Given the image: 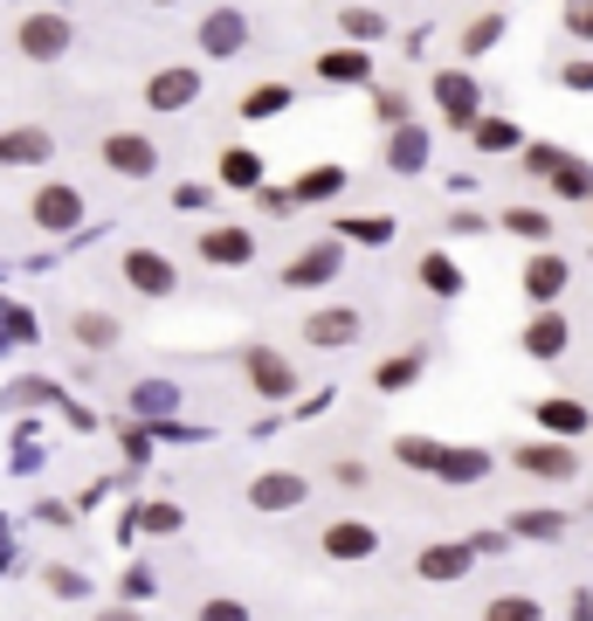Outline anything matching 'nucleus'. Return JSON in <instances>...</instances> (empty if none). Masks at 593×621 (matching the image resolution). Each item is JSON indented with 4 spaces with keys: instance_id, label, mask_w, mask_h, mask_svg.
<instances>
[{
    "instance_id": "10",
    "label": "nucleus",
    "mask_w": 593,
    "mask_h": 621,
    "mask_svg": "<svg viewBox=\"0 0 593 621\" xmlns=\"http://www.w3.org/2000/svg\"><path fill=\"white\" fill-rule=\"evenodd\" d=\"M565 276H573V270H565V255L538 249L531 263H525V297H531V304H552V297L565 291Z\"/></svg>"
},
{
    "instance_id": "35",
    "label": "nucleus",
    "mask_w": 593,
    "mask_h": 621,
    "mask_svg": "<svg viewBox=\"0 0 593 621\" xmlns=\"http://www.w3.org/2000/svg\"><path fill=\"white\" fill-rule=\"evenodd\" d=\"M565 29L580 42H593V0H565Z\"/></svg>"
},
{
    "instance_id": "5",
    "label": "nucleus",
    "mask_w": 593,
    "mask_h": 621,
    "mask_svg": "<svg viewBox=\"0 0 593 621\" xmlns=\"http://www.w3.org/2000/svg\"><path fill=\"white\" fill-rule=\"evenodd\" d=\"M105 166L124 173V179H145V173H160V145H152L145 132H111L105 139Z\"/></svg>"
},
{
    "instance_id": "4",
    "label": "nucleus",
    "mask_w": 593,
    "mask_h": 621,
    "mask_svg": "<svg viewBox=\"0 0 593 621\" xmlns=\"http://www.w3.org/2000/svg\"><path fill=\"white\" fill-rule=\"evenodd\" d=\"M242 367H249V386H255V394H263V401H290V394H297V367H290V359H283V352L255 346V352L242 359Z\"/></svg>"
},
{
    "instance_id": "13",
    "label": "nucleus",
    "mask_w": 593,
    "mask_h": 621,
    "mask_svg": "<svg viewBox=\"0 0 593 621\" xmlns=\"http://www.w3.org/2000/svg\"><path fill=\"white\" fill-rule=\"evenodd\" d=\"M525 352H531V359H559V352H565V318H559V310L538 304V318L525 325Z\"/></svg>"
},
{
    "instance_id": "31",
    "label": "nucleus",
    "mask_w": 593,
    "mask_h": 621,
    "mask_svg": "<svg viewBox=\"0 0 593 621\" xmlns=\"http://www.w3.org/2000/svg\"><path fill=\"white\" fill-rule=\"evenodd\" d=\"M373 118L380 124H407V90H373Z\"/></svg>"
},
{
    "instance_id": "37",
    "label": "nucleus",
    "mask_w": 593,
    "mask_h": 621,
    "mask_svg": "<svg viewBox=\"0 0 593 621\" xmlns=\"http://www.w3.org/2000/svg\"><path fill=\"white\" fill-rule=\"evenodd\" d=\"M518 532H525V538H559V518H552V511H525Z\"/></svg>"
},
{
    "instance_id": "22",
    "label": "nucleus",
    "mask_w": 593,
    "mask_h": 621,
    "mask_svg": "<svg viewBox=\"0 0 593 621\" xmlns=\"http://www.w3.org/2000/svg\"><path fill=\"white\" fill-rule=\"evenodd\" d=\"M76 339L90 352H105V346H118V318L111 310H76Z\"/></svg>"
},
{
    "instance_id": "16",
    "label": "nucleus",
    "mask_w": 593,
    "mask_h": 621,
    "mask_svg": "<svg viewBox=\"0 0 593 621\" xmlns=\"http://www.w3.org/2000/svg\"><path fill=\"white\" fill-rule=\"evenodd\" d=\"M318 76H325V84H366L373 56H366V48H331V56H318Z\"/></svg>"
},
{
    "instance_id": "2",
    "label": "nucleus",
    "mask_w": 593,
    "mask_h": 621,
    "mask_svg": "<svg viewBox=\"0 0 593 621\" xmlns=\"http://www.w3.org/2000/svg\"><path fill=\"white\" fill-rule=\"evenodd\" d=\"M339 270H345V249H339V242H311V249H297V255H290L283 283H290V291H318V283H331Z\"/></svg>"
},
{
    "instance_id": "19",
    "label": "nucleus",
    "mask_w": 593,
    "mask_h": 621,
    "mask_svg": "<svg viewBox=\"0 0 593 621\" xmlns=\"http://www.w3.org/2000/svg\"><path fill=\"white\" fill-rule=\"evenodd\" d=\"M428 160V132H415V124H394V145H386V166L394 173H415Z\"/></svg>"
},
{
    "instance_id": "3",
    "label": "nucleus",
    "mask_w": 593,
    "mask_h": 621,
    "mask_svg": "<svg viewBox=\"0 0 593 621\" xmlns=\"http://www.w3.org/2000/svg\"><path fill=\"white\" fill-rule=\"evenodd\" d=\"M29 215H35V228L63 236V228H76V221H84V194H76V187H63V179H48V187H35Z\"/></svg>"
},
{
    "instance_id": "40",
    "label": "nucleus",
    "mask_w": 593,
    "mask_h": 621,
    "mask_svg": "<svg viewBox=\"0 0 593 621\" xmlns=\"http://www.w3.org/2000/svg\"><path fill=\"white\" fill-rule=\"evenodd\" d=\"M200 621H249V608L242 601H208V608H200Z\"/></svg>"
},
{
    "instance_id": "36",
    "label": "nucleus",
    "mask_w": 593,
    "mask_h": 621,
    "mask_svg": "<svg viewBox=\"0 0 593 621\" xmlns=\"http://www.w3.org/2000/svg\"><path fill=\"white\" fill-rule=\"evenodd\" d=\"M380 29H386L380 14H366V8H345V35H359V42H373Z\"/></svg>"
},
{
    "instance_id": "15",
    "label": "nucleus",
    "mask_w": 593,
    "mask_h": 621,
    "mask_svg": "<svg viewBox=\"0 0 593 621\" xmlns=\"http://www.w3.org/2000/svg\"><path fill=\"white\" fill-rule=\"evenodd\" d=\"M200 255H208V263H249L255 236L249 228H208V236H200Z\"/></svg>"
},
{
    "instance_id": "20",
    "label": "nucleus",
    "mask_w": 593,
    "mask_h": 621,
    "mask_svg": "<svg viewBox=\"0 0 593 621\" xmlns=\"http://www.w3.org/2000/svg\"><path fill=\"white\" fill-rule=\"evenodd\" d=\"M48 160V132H8L0 139V166H42Z\"/></svg>"
},
{
    "instance_id": "41",
    "label": "nucleus",
    "mask_w": 593,
    "mask_h": 621,
    "mask_svg": "<svg viewBox=\"0 0 593 621\" xmlns=\"http://www.w3.org/2000/svg\"><path fill=\"white\" fill-rule=\"evenodd\" d=\"M565 84H573V90H593V63H573V69H565Z\"/></svg>"
},
{
    "instance_id": "23",
    "label": "nucleus",
    "mask_w": 593,
    "mask_h": 621,
    "mask_svg": "<svg viewBox=\"0 0 593 621\" xmlns=\"http://www.w3.org/2000/svg\"><path fill=\"white\" fill-rule=\"evenodd\" d=\"M470 566V546H428L421 553V580H455Z\"/></svg>"
},
{
    "instance_id": "39",
    "label": "nucleus",
    "mask_w": 593,
    "mask_h": 621,
    "mask_svg": "<svg viewBox=\"0 0 593 621\" xmlns=\"http://www.w3.org/2000/svg\"><path fill=\"white\" fill-rule=\"evenodd\" d=\"M525 160H531V173H559V166H565V152H559V145H531Z\"/></svg>"
},
{
    "instance_id": "25",
    "label": "nucleus",
    "mask_w": 593,
    "mask_h": 621,
    "mask_svg": "<svg viewBox=\"0 0 593 621\" xmlns=\"http://www.w3.org/2000/svg\"><path fill=\"white\" fill-rule=\"evenodd\" d=\"M538 422H546L552 435H580V428H586V407H573V401H546V407H538Z\"/></svg>"
},
{
    "instance_id": "8",
    "label": "nucleus",
    "mask_w": 593,
    "mask_h": 621,
    "mask_svg": "<svg viewBox=\"0 0 593 621\" xmlns=\"http://www.w3.org/2000/svg\"><path fill=\"white\" fill-rule=\"evenodd\" d=\"M435 103H442V118L449 124H476V84H470V76H462V69H442V76H435Z\"/></svg>"
},
{
    "instance_id": "29",
    "label": "nucleus",
    "mask_w": 593,
    "mask_h": 621,
    "mask_svg": "<svg viewBox=\"0 0 593 621\" xmlns=\"http://www.w3.org/2000/svg\"><path fill=\"white\" fill-rule=\"evenodd\" d=\"M415 373H421V352H400V359H386V367H380V386H386V394H400Z\"/></svg>"
},
{
    "instance_id": "28",
    "label": "nucleus",
    "mask_w": 593,
    "mask_h": 621,
    "mask_svg": "<svg viewBox=\"0 0 593 621\" xmlns=\"http://www.w3.org/2000/svg\"><path fill=\"white\" fill-rule=\"evenodd\" d=\"M339 187H345V173L339 166H318V173L297 179V200H325V194H339Z\"/></svg>"
},
{
    "instance_id": "32",
    "label": "nucleus",
    "mask_w": 593,
    "mask_h": 621,
    "mask_svg": "<svg viewBox=\"0 0 593 621\" xmlns=\"http://www.w3.org/2000/svg\"><path fill=\"white\" fill-rule=\"evenodd\" d=\"M345 236H359V242H386V236H394V221H386V215H352Z\"/></svg>"
},
{
    "instance_id": "33",
    "label": "nucleus",
    "mask_w": 593,
    "mask_h": 621,
    "mask_svg": "<svg viewBox=\"0 0 593 621\" xmlns=\"http://www.w3.org/2000/svg\"><path fill=\"white\" fill-rule=\"evenodd\" d=\"M504 29H497V14H483V21H470V29H462V48H470V56H483L490 42H497Z\"/></svg>"
},
{
    "instance_id": "34",
    "label": "nucleus",
    "mask_w": 593,
    "mask_h": 621,
    "mask_svg": "<svg viewBox=\"0 0 593 621\" xmlns=\"http://www.w3.org/2000/svg\"><path fill=\"white\" fill-rule=\"evenodd\" d=\"M400 462H415V470H435V462H442V449L421 443V435H407V443H400Z\"/></svg>"
},
{
    "instance_id": "14",
    "label": "nucleus",
    "mask_w": 593,
    "mask_h": 621,
    "mask_svg": "<svg viewBox=\"0 0 593 621\" xmlns=\"http://www.w3.org/2000/svg\"><path fill=\"white\" fill-rule=\"evenodd\" d=\"M518 462H525L531 477H573V470H580V456L565 449V443H525Z\"/></svg>"
},
{
    "instance_id": "6",
    "label": "nucleus",
    "mask_w": 593,
    "mask_h": 621,
    "mask_svg": "<svg viewBox=\"0 0 593 621\" xmlns=\"http://www.w3.org/2000/svg\"><path fill=\"white\" fill-rule=\"evenodd\" d=\"M304 498H311V483H304L297 470H263V477L249 483V504L255 511H297Z\"/></svg>"
},
{
    "instance_id": "11",
    "label": "nucleus",
    "mask_w": 593,
    "mask_h": 621,
    "mask_svg": "<svg viewBox=\"0 0 593 621\" xmlns=\"http://www.w3.org/2000/svg\"><path fill=\"white\" fill-rule=\"evenodd\" d=\"M304 339H311V346H352L359 339V310H345V304L311 310V318H304Z\"/></svg>"
},
{
    "instance_id": "42",
    "label": "nucleus",
    "mask_w": 593,
    "mask_h": 621,
    "mask_svg": "<svg viewBox=\"0 0 593 621\" xmlns=\"http://www.w3.org/2000/svg\"><path fill=\"white\" fill-rule=\"evenodd\" d=\"M97 621H139V614H124V608H111V614H97Z\"/></svg>"
},
{
    "instance_id": "26",
    "label": "nucleus",
    "mask_w": 593,
    "mask_h": 621,
    "mask_svg": "<svg viewBox=\"0 0 593 621\" xmlns=\"http://www.w3.org/2000/svg\"><path fill=\"white\" fill-rule=\"evenodd\" d=\"M483 621H538V601L531 593H497V601L483 608Z\"/></svg>"
},
{
    "instance_id": "30",
    "label": "nucleus",
    "mask_w": 593,
    "mask_h": 621,
    "mask_svg": "<svg viewBox=\"0 0 593 621\" xmlns=\"http://www.w3.org/2000/svg\"><path fill=\"white\" fill-rule=\"evenodd\" d=\"M470 132H476V145H483V152H504V145H518V132H510L504 118H476Z\"/></svg>"
},
{
    "instance_id": "17",
    "label": "nucleus",
    "mask_w": 593,
    "mask_h": 621,
    "mask_svg": "<svg viewBox=\"0 0 593 621\" xmlns=\"http://www.w3.org/2000/svg\"><path fill=\"white\" fill-rule=\"evenodd\" d=\"M415 276H421V291H435V297H455V291H462V270L449 263L442 249H428L421 263H415Z\"/></svg>"
},
{
    "instance_id": "1",
    "label": "nucleus",
    "mask_w": 593,
    "mask_h": 621,
    "mask_svg": "<svg viewBox=\"0 0 593 621\" xmlns=\"http://www.w3.org/2000/svg\"><path fill=\"white\" fill-rule=\"evenodd\" d=\"M69 42H76V29L63 14H21V29H14V48L29 63H56V56H69Z\"/></svg>"
},
{
    "instance_id": "27",
    "label": "nucleus",
    "mask_w": 593,
    "mask_h": 621,
    "mask_svg": "<svg viewBox=\"0 0 593 621\" xmlns=\"http://www.w3.org/2000/svg\"><path fill=\"white\" fill-rule=\"evenodd\" d=\"M504 228H510V236H525V242H546V236H552V221L538 215V207H510Z\"/></svg>"
},
{
    "instance_id": "38",
    "label": "nucleus",
    "mask_w": 593,
    "mask_h": 621,
    "mask_svg": "<svg viewBox=\"0 0 593 621\" xmlns=\"http://www.w3.org/2000/svg\"><path fill=\"white\" fill-rule=\"evenodd\" d=\"M552 179H559V194H593V173H580L573 160H565V166H559Z\"/></svg>"
},
{
    "instance_id": "12",
    "label": "nucleus",
    "mask_w": 593,
    "mask_h": 621,
    "mask_svg": "<svg viewBox=\"0 0 593 621\" xmlns=\"http://www.w3.org/2000/svg\"><path fill=\"white\" fill-rule=\"evenodd\" d=\"M325 553H331V559H373V553H380V532L359 525V518H345V525H325Z\"/></svg>"
},
{
    "instance_id": "9",
    "label": "nucleus",
    "mask_w": 593,
    "mask_h": 621,
    "mask_svg": "<svg viewBox=\"0 0 593 621\" xmlns=\"http://www.w3.org/2000/svg\"><path fill=\"white\" fill-rule=\"evenodd\" d=\"M194 97H200V76H194V69H160V76L145 84V103H152V111H187Z\"/></svg>"
},
{
    "instance_id": "24",
    "label": "nucleus",
    "mask_w": 593,
    "mask_h": 621,
    "mask_svg": "<svg viewBox=\"0 0 593 621\" xmlns=\"http://www.w3.org/2000/svg\"><path fill=\"white\" fill-rule=\"evenodd\" d=\"M221 179H228V187H263V160H255L249 145L221 152Z\"/></svg>"
},
{
    "instance_id": "21",
    "label": "nucleus",
    "mask_w": 593,
    "mask_h": 621,
    "mask_svg": "<svg viewBox=\"0 0 593 621\" xmlns=\"http://www.w3.org/2000/svg\"><path fill=\"white\" fill-rule=\"evenodd\" d=\"M276 111H290V84H255L249 97H242V118H276Z\"/></svg>"
},
{
    "instance_id": "7",
    "label": "nucleus",
    "mask_w": 593,
    "mask_h": 621,
    "mask_svg": "<svg viewBox=\"0 0 593 621\" xmlns=\"http://www.w3.org/2000/svg\"><path fill=\"white\" fill-rule=\"evenodd\" d=\"M124 283H132L139 297H173L179 276H173V263L160 249H132V255H124Z\"/></svg>"
},
{
    "instance_id": "18",
    "label": "nucleus",
    "mask_w": 593,
    "mask_h": 621,
    "mask_svg": "<svg viewBox=\"0 0 593 621\" xmlns=\"http://www.w3.org/2000/svg\"><path fill=\"white\" fill-rule=\"evenodd\" d=\"M200 48H208V56H235L242 48V14H208L200 21Z\"/></svg>"
}]
</instances>
